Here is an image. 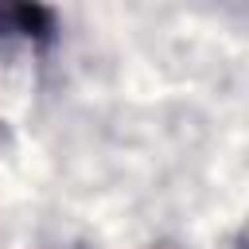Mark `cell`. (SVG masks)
Segmentation results:
<instances>
[{"mask_svg":"<svg viewBox=\"0 0 249 249\" xmlns=\"http://www.w3.org/2000/svg\"><path fill=\"white\" fill-rule=\"evenodd\" d=\"M54 39V12L43 4H0V101L31 89L47 43Z\"/></svg>","mask_w":249,"mask_h":249,"instance_id":"cell-1","label":"cell"},{"mask_svg":"<svg viewBox=\"0 0 249 249\" xmlns=\"http://www.w3.org/2000/svg\"><path fill=\"white\" fill-rule=\"evenodd\" d=\"M148 249H179V245H171V241H160V245H148Z\"/></svg>","mask_w":249,"mask_h":249,"instance_id":"cell-2","label":"cell"}]
</instances>
